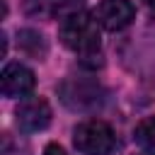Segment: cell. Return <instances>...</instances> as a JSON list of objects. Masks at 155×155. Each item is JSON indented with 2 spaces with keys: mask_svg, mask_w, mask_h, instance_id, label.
<instances>
[{
  "mask_svg": "<svg viewBox=\"0 0 155 155\" xmlns=\"http://www.w3.org/2000/svg\"><path fill=\"white\" fill-rule=\"evenodd\" d=\"M99 22L94 15H87L82 10H73L61 17L58 36L65 48L82 58H94L102 46V34H99Z\"/></svg>",
  "mask_w": 155,
  "mask_h": 155,
  "instance_id": "cell-1",
  "label": "cell"
},
{
  "mask_svg": "<svg viewBox=\"0 0 155 155\" xmlns=\"http://www.w3.org/2000/svg\"><path fill=\"white\" fill-rule=\"evenodd\" d=\"M73 145L82 155H111L116 148V136L109 124L87 119L73 128Z\"/></svg>",
  "mask_w": 155,
  "mask_h": 155,
  "instance_id": "cell-2",
  "label": "cell"
},
{
  "mask_svg": "<svg viewBox=\"0 0 155 155\" xmlns=\"http://www.w3.org/2000/svg\"><path fill=\"white\" fill-rule=\"evenodd\" d=\"M58 92L61 99L75 111H92L102 104V87L92 80H65Z\"/></svg>",
  "mask_w": 155,
  "mask_h": 155,
  "instance_id": "cell-3",
  "label": "cell"
},
{
  "mask_svg": "<svg viewBox=\"0 0 155 155\" xmlns=\"http://www.w3.org/2000/svg\"><path fill=\"white\" fill-rule=\"evenodd\" d=\"M15 116H17V126L22 133H36L51 124V107L41 97H27L19 102Z\"/></svg>",
  "mask_w": 155,
  "mask_h": 155,
  "instance_id": "cell-4",
  "label": "cell"
},
{
  "mask_svg": "<svg viewBox=\"0 0 155 155\" xmlns=\"http://www.w3.org/2000/svg\"><path fill=\"white\" fill-rule=\"evenodd\" d=\"M94 17L107 31H121L133 22L136 7L131 0H99Z\"/></svg>",
  "mask_w": 155,
  "mask_h": 155,
  "instance_id": "cell-5",
  "label": "cell"
},
{
  "mask_svg": "<svg viewBox=\"0 0 155 155\" xmlns=\"http://www.w3.org/2000/svg\"><path fill=\"white\" fill-rule=\"evenodd\" d=\"M0 85L5 97H27L34 90L36 78H34V70L27 68L24 63H7L2 68Z\"/></svg>",
  "mask_w": 155,
  "mask_h": 155,
  "instance_id": "cell-6",
  "label": "cell"
},
{
  "mask_svg": "<svg viewBox=\"0 0 155 155\" xmlns=\"http://www.w3.org/2000/svg\"><path fill=\"white\" fill-rule=\"evenodd\" d=\"M17 44H19V48H22L27 56H31V58H44L46 51H48L44 34L36 31V29H22V31L17 34Z\"/></svg>",
  "mask_w": 155,
  "mask_h": 155,
  "instance_id": "cell-7",
  "label": "cell"
},
{
  "mask_svg": "<svg viewBox=\"0 0 155 155\" xmlns=\"http://www.w3.org/2000/svg\"><path fill=\"white\" fill-rule=\"evenodd\" d=\"M133 138H136V143L143 153L155 155V116H145L143 121H138Z\"/></svg>",
  "mask_w": 155,
  "mask_h": 155,
  "instance_id": "cell-8",
  "label": "cell"
},
{
  "mask_svg": "<svg viewBox=\"0 0 155 155\" xmlns=\"http://www.w3.org/2000/svg\"><path fill=\"white\" fill-rule=\"evenodd\" d=\"M44 155H65V150H63L58 143H48V145L44 148Z\"/></svg>",
  "mask_w": 155,
  "mask_h": 155,
  "instance_id": "cell-9",
  "label": "cell"
},
{
  "mask_svg": "<svg viewBox=\"0 0 155 155\" xmlns=\"http://www.w3.org/2000/svg\"><path fill=\"white\" fill-rule=\"evenodd\" d=\"M143 5H145V7H150V10H155V0H143Z\"/></svg>",
  "mask_w": 155,
  "mask_h": 155,
  "instance_id": "cell-10",
  "label": "cell"
}]
</instances>
